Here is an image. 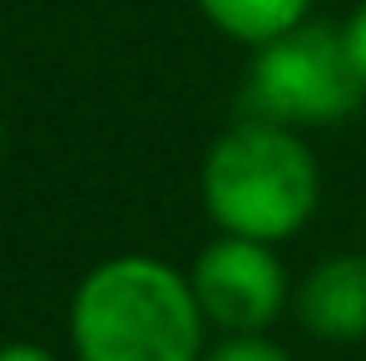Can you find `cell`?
<instances>
[{
	"instance_id": "cell-1",
	"label": "cell",
	"mask_w": 366,
	"mask_h": 361,
	"mask_svg": "<svg viewBox=\"0 0 366 361\" xmlns=\"http://www.w3.org/2000/svg\"><path fill=\"white\" fill-rule=\"evenodd\" d=\"M74 361H203L208 322L188 272L154 252H114L94 262L64 312Z\"/></svg>"
},
{
	"instance_id": "cell-2",
	"label": "cell",
	"mask_w": 366,
	"mask_h": 361,
	"mask_svg": "<svg viewBox=\"0 0 366 361\" xmlns=\"http://www.w3.org/2000/svg\"><path fill=\"white\" fill-rule=\"evenodd\" d=\"M198 198L218 233L277 247L312 223L322 203V164L297 129L243 114L208 144Z\"/></svg>"
},
{
	"instance_id": "cell-3",
	"label": "cell",
	"mask_w": 366,
	"mask_h": 361,
	"mask_svg": "<svg viewBox=\"0 0 366 361\" xmlns=\"http://www.w3.org/2000/svg\"><path fill=\"white\" fill-rule=\"evenodd\" d=\"M366 99V84L352 64L342 25L302 20L297 30L252 50L243 79V114L282 129H332L352 119Z\"/></svg>"
},
{
	"instance_id": "cell-4",
	"label": "cell",
	"mask_w": 366,
	"mask_h": 361,
	"mask_svg": "<svg viewBox=\"0 0 366 361\" xmlns=\"http://www.w3.org/2000/svg\"><path fill=\"white\" fill-rule=\"evenodd\" d=\"M188 287L198 297V312L208 332L218 337H243V332H272L292 312V272L272 242H252L218 233L198 247L188 262Z\"/></svg>"
},
{
	"instance_id": "cell-5",
	"label": "cell",
	"mask_w": 366,
	"mask_h": 361,
	"mask_svg": "<svg viewBox=\"0 0 366 361\" xmlns=\"http://www.w3.org/2000/svg\"><path fill=\"white\" fill-rule=\"evenodd\" d=\"M292 317L327 347L366 342V252H332L297 277Z\"/></svg>"
},
{
	"instance_id": "cell-6",
	"label": "cell",
	"mask_w": 366,
	"mask_h": 361,
	"mask_svg": "<svg viewBox=\"0 0 366 361\" xmlns=\"http://www.w3.org/2000/svg\"><path fill=\"white\" fill-rule=\"evenodd\" d=\"M198 15L233 45H267L287 30H297L302 20H312V0H193Z\"/></svg>"
},
{
	"instance_id": "cell-7",
	"label": "cell",
	"mask_w": 366,
	"mask_h": 361,
	"mask_svg": "<svg viewBox=\"0 0 366 361\" xmlns=\"http://www.w3.org/2000/svg\"><path fill=\"white\" fill-rule=\"evenodd\" d=\"M203 361H292L282 342H272L267 332H243V337H218L208 342Z\"/></svg>"
},
{
	"instance_id": "cell-8",
	"label": "cell",
	"mask_w": 366,
	"mask_h": 361,
	"mask_svg": "<svg viewBox=\"0 0 366 361\" xmlns=\"http://www.w3.org/2000/svg\"><path fill=\"white\" fill-rule=\"evenodd\" d=\"M342 35H347V50H352V64L366 84V0H357V10L342 20Z\"/></svg>"
},
{
	"instance_id": "cell-9",
	"label": "cell",
	"mask_w": 366,
	"mask_h": 361,
	"mask_svg": "<svg viewBox=\"0 0 366 361\" xmlns=\"http://www.w3.org/2000/svg\"><path fill=\"white\" fill-rule=\"evenodd\" d=\"M0 361H64L60 352L40 347V342H5L0 347Z\"/></svg>"
},
{
	"instance_id": "cell-10",
	"label": "cell",
	"mask_w": 366,
	"mask_h": 361,
	"mask_svg": "<svg viewBox=\"0 0 366 361\" xmlns=\"http://www.w3.org/2000/svg\"><path fill=\"white\" fill-rule=\"evenodd\" d=\"M0 159H5V124H0Z\"/></svg>"
}]
</instances>
